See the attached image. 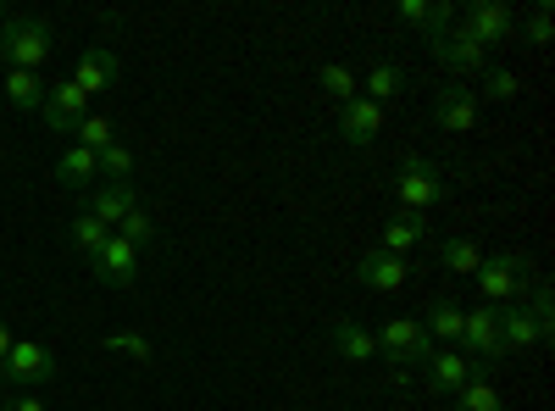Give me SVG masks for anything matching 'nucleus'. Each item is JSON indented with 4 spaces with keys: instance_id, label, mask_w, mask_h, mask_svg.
<instances>
[{
    "instance_id": "nucleus-1",
    "label": "nucleus",
    "mask_w": 555,
    "mask_h": 411,
    "mask_svg": "<svg viewBox=\"0 0 555 411\" xmlns=\"http://www.w3.org/2000/svg\"><path fill=\"white\" fill-rule=\"evenodd\" d=\"M0 51H7V67H23V73H39L51 62V23L44 17H7L0 28Z\"/></svg>"
},
{
    "instance_id": "nucleus-2",
    "label": "nucleus",
    "mask_w": 555,
    "mask_h": 411,
    "mask_svg": "<svg viewBox=\"0 0 555 411\" xmlns=\"http://www.w3.org/2000/svg\"><path fill=\"white\" fill-rule=\"evenodd\" d=\"M478 279V295H483V306H494V311H505V306H522V295H528V261L522 256H483V267L473 272Z\"/></svg>"
},
{
    "instance_id": "nucleus-3",
    "label": "nucleus",
    "mask_w": 555,
    "mask_h": 411,
    "mask_svg": "<svg viewBox=\"0 0 555 411\" xmlns=\"http://www.w3.org/2000/svg\"><path fill=\"white\" fill-rule=\"evenodd\" d=\"M450 195V184H444V172L428 162V156H405L400 162V172H395V201H400V211H434L439 201Z\"/></svg>"
},
{
    "instance_id": "nucleus-4",
    "label": "nucleus",
    "mask_w": 555,
    "mask_h": 411,
    "mask_svg": "<svg viewBox=\"0 0 555 411\" xmlns=\"http://www.w3.org/2000/svg\"><path fill=\"white\" fill-rule=\"evenodd\" d=\"M373 350L389 356L395 368H416V361H428L434 356V339L423 323H411V317H389V323L373 334Z\"/></svg>"
},
{
    "instance_id": "nucleus-5",
    "label": "nucleus",
    "mask_w": 555,
    "mask_h": 411,
    "mask_svg": "<svg viewBox=\"0 0 555 411\" xmlns=\"http://www.w3.org/2000/svg\"><path fill=\"white\" fill-rule=\"evenodd\" d=\"M56 368L62 361L44 350V345H34V339H12V350H7V361H0V384H12V389H34V384H51L56 378Z\"/></svg>"
},
{
    "instance_id": "nucleus-6",
    "label": "nucleus",
    "mask_w": 555,
    "mask_h": 411,
    "mask_svg": "<svg viewBox=\"0 0 555 411\" xmlns=\"http://www.w3.org/2000/svg\"><path fill=\"white\" fill-rule=\"evenodd\" d=\"M455 28L489 51V44H505V39L517 34V12L505 7V0H473L467 12H455Z\"/></svg>"
},
{
    "instance_id": "nucleus-7",
    "label": "nucleus",
    "mask_w": 555,
    "mask_h": 411,
    "mask_svg": "<svg viewBox=\"0 0 555 411\" xmlns=\"http://www.w3.org/2000/svg\"><path fill=\"white\" fill-rule=\"evenodd\" d=\"M455 350L467 361H500V311L494 306H473L467 317H461Z\"/></svg>"
},
{
    "instance_id": "nucleus-8",
    "label": "nucleus",
    "mask_w": 555,
    "mask_h": 411,
    "mask_svg": "<svg viewBox=\"0 0 555 411\" xmlns=\"http://www.w3.org/2000/svg\"><path fill=\"white\" fill-rule=\"evenodd\" d=\"M544 339H550V323H544L528 300L500 311V361L517 356V350H533V345H544Z\"/></svg>"
},
{
    "instance_id": "nucleus-9",
    "label": "nucleus",
    "mask_w": 555,
    "mask_h": 411,
    "mask_svg": "<svg viewBox=\"0 0 555 411\" xmlns=\"http://www.w3.org/2000/svg\"><path fill=\"white\" fill-rule=\"evenodd\" d=\"M350 279L366 284V290H378V295H395L411 284V261L405 256H389V251H366L356 267H350Z\"/></svg>"
},
{
    "instance_id": "nucleus-10",
    "label": "nucleus",
    "mask_w": 555,
    "mask_h": 411,
    "mask_svg": "<svg viewBox=\"0 0 555 411\" xmlns=\"http://www.w3.org/2000/svg\"><path fill=\"white\" fill-rule=\"evenodd\" d=\"M428 51H434V62L450 67V73H489V51H483L478 39H467L461 28L434 34V39H428Z\"/></svg>"
},
{
    "instance_id": "nucleus-11",
    "label": "nucleus",
    "mask_w": 555,
    "mask_h": 411,
    "mask_svg": "<svg viewBox=\"0 0 555 411\" xmlns=\"http://www.w3.org/2000/svg\"><path fill=\"white\" fill-rule=\"evenodd\" d=\"M39 117H44V128H56V133H73L83 117H89V95L67 78V84H51L44 89V106H39Z\"/></svg>"
},
{
    "instance_id": "nucleus-12",
    "label": "nucleus",
    "mask_w": 555,
    "mask_h": 411,
    "mask_svg": "<svg viewBox=\"0 0 555 411\" xmlns=\"http://www.w3.org/2000/svg\"><path fill=\"white\" fill-rule=\"evenodd\" d=\"M117 78H122V62H117L112 44H89V51L78 56V67H73V84L83 89V95H106V89H117Z\"/></svg>"
},
{
    "instance_id": "nucleus-13",
    "label": "nucleus",
    "mask_w": 555,
    "mask_h": 411,
    "mask_svg": "<svg viewBox=\"0 0 555 411\" xmlns=\"http://www.w3.org/2000/svg\"><path fill=\"white\" fill-rule=\"evenodd\" d=\"M384 133V106H373L366 95H356V101H345L339 106V140L345 145H356V151H366Z\"/></svg>"
},
{
    "instance_id": "nucleus-14",
    "label": "nucleus",
    "mask_w": 555,
    "mask_h": 411,
    "mask_svg": "<svg viewBox=\"0 0 555 411\" xmlns=\"http://www.w3.org/2000/svg\"><path fill=\"white\" fill-rule=\"evenodd\" d=\"M434 123H439L444 133H473V128H478V95H473V89L444 84L439 95H434Z\"/></svg>"
},
{
    "instance_id": "nucleus-15",
    "label": "nucleus",
    "mask_w": 555,
    "mask_h": 411,
    "mask_svg": "<svg viewBox=\"0 0 555 411\" xmlns=\"http://www.w3.org/2000/svg\"><path fill=\"white\" fill-rule=\"evenodd\" d=\"M95 279L106 284V290H128V284H139V251L128 245V240H106L101 245V256H95Z\"/></svg>"
},
{
    "instance_id": "nucleus-16",
    "label": "nucleus",
    "mask_w": 555,
    "mask_h": 411,
    "mask_svg": "<svg viewBox=\"0 0 555 411\" xmlns=\"http://www.w3.org/2000/svg\"><path fill=\"white\" fill-rule=\"evenodd\" d=\"M423 368H428V389L434 395H455L461 384L473 378V361L461 356V350H450V345H434V356L423 361Z\"/></svg>"
},
{
    "instance_id": "nucleus-17",
    "label": "nucleus",
    "mask_w": 555,
    "mask_h": 411,
    "mask_svg": "<svg viewBox=\"0 0 555 411\" xmlns=\"http://www.w3.org/2000/svg\"><path fill=\"white\" fill-rule=\"evenodd\" d=\"M139 206V195H133V184H112V178H101V184L95 190H89V206L83 211H95L106 228H117L128 211Z\"/></svg>"
},
{
    "instance_id": "nucleus-18",
    "label": "nucleus",
    "mask_w": 555,
    "mask_h": 411,
    "mask_svg": "<svg viewBox=\"0 0 555 411\" xmlns=\"http://www.w3.org/2000/svg\"><path fill=\"white\" fill-rule=\"evenodd\" d=\"M423 240H428V217H423V211H395V217L384 222V240H378V251L405 256V251H416Z\"/></svg>"
},
{
    "instance_id": "nucleus-19",
    "label": "nucleus",
    "mask_w": 555,
    "mask_h": 411,
    "mask_svg": "<svg viewBox=\"0 0 555 411\" xmlns=\"http://www.w3.org/2000/svg\"><path fill=\"white\" fill-rule=\"evenodd\" d=\"M56 184H62V190H95V184H101V156H95V151H83V145L62 151V162H56Z\"/></svg>"
},
{
    "instance_id": "nucleus-20",
    "label": "nucleus",
    "mask_w": 555,
    "mask_h": 411,
    "mask_svg": "<svg viewBox=\"0 0 555 411\" xmlns=\"http://www.w3.org/2000/svg\"><path fill=\"white\" fill-rule=\"evenodd\" d=\"M0 84H7V101L17 112H39L44 106V89H51L39 73H23V67H7V73H0Z\"/></svg>"
},
{
    "instance_id": "nucleus-21",
    "label": "nucleus",
    "mask_w": 555,
    "mask_h": 411,
    "mask_svg": "<svg viewBox=\"0 0 555 411\" xmlns=\"http://www.w3.org/2000/svg\"><path fill=\"white\" fill-rule=\"evenodd\" d=\"M112 240V228L95 217V211H78L73 222H67V245L78 251V256H89V261H95L101 256V245Z\"/></svg>"
},
{
    "instance_id": "nucleus-22",
    "label": "nucleus",
    "mask_w": 555,
    "mask_h": 411,
    "mask_svg": "<svg viewBox=\"0 0 555 411\" xmlns=\"http://www.w3.org/2000/svg\"><path fill=\"white\" fill-rule=\"evenodd\" d=\"M334 350L345 356V361H373L378 350H373V329H361L356 317H339L334 323Z\"/></svg>"
},
{
    "instance_id": "nucleus-23",
    "label": "nucleus",
    "mask_w": 555,
    "mask_h": 411,
    "mask_svg": "<svg viewBox=\"0 0 555 411\" xmlns=\"http://www.w3.org/2000/svg\"><path fill=\"white\" fill-rule=\"evenodd\" d=\"M461 317H467V311H461L450 295H439L423 329H428V339H434V345H450V350H455V339H461Z\"/></svg>"
},
{
    "instance_id": "nucleus-24",
    "label": "nucleus",
    "mask_w": 555,
    "mask_h": 411,
    "mask_svg": "<svg viewBox=\"0 0 555 411\" xmlns=\"http://www.w3.org/2000/svg\"><path fill=\"white\" fill-rule=\"evenodd\" d=\"M112 234H117V240H128V245H133L139 256H145V251H151V245L162 240V234H156V217H151L145 206H133V211H128V217H122V222L112 228Z\"/></svg>"
},
{
    "instance_id": "nucleus-25",
    "label": "nucleus",
    "mask_w": 555,
    "mask_h": 411,
    "mask_svg": "<svg viewBox=\"0 0 555 411\" xmlns=\"http://www.w3.org/2000/svg\"><path fill=\"white\" fill-rule=\"evenodd\" d=\"M455 411H505V400H500V389L483 373H473L467 384L455 389Z\"/></svg>"
},
{
    "instance_id": "nucleus-26",
    "label": "nucleus",
    "mask_w": 555,
    "mask_h": 411,
    "mask_svg": "<svg viewBox=\"0 0 555 411\" xmlns=\"http://www.w3.org/2000/svg\"><path fill=\"white\" fill-rule=\"evenodd\" d=\"M439 267H450V272H461V279H473V272L483 267V251H478V240H444L439 245Z\"/></svg>"
},
{
    "instance_id": "nucleus-27",
    "label": "nucleus",
    "mask_w": 555,
    "mask_h": 411,
    "mask_svg": "<svg viewBox=\"0 0 555 411\" xmlns=\"http://www.w3.org/2000/svg\"><path fill=\"white\" fill-rule=\"evenodd\" d=\"M400 89H405V73H400V67H389V62H378L373 73H366V78H361V95H366V101H373V106H384V101H395V95H400Z\"/></svg>"
},
{
    "instance_id": "nucleus-28",
    "label": "nucleus",
    "mask_w": 555,
    "mask_h": 411,
    "mask_svg": "<svg viewBox=\"0 0 555 411\" xmlns=\"http://www.w3.org/2000/svg\"><path fill=\"white\" fill-rule=\"evenodd\" d=\"M317 84H322V95H334L339 106L361 95V78H356V73L345 67V62H322V73H317Z\"/></svg>"
},
{
    "instance_id": "nucleus-29",
    "label": "nucleus",
    "mask_w": 555,
    "mask_h": 411,
    "mask_svg": "<svg viewBox=\"0 0 555 411\" xmlns=\"http://www.w3.org/2000/svg\"><path fill=\"white\" fill-rule=\"evenodd\" d=\"M112 356H128V361H156V345H151V334H133V329H117V334H106L101 339Z\"/></svg>"
},
{
    "instance_id": "nucleus-30",
    "label": "nucleus",
    "mask_w": 555,
    "mask_h": 411,
    "mask_svg": "<svg viewBox=\"0 0 555 411\" xmlns=\"http://www.w3.org/2000/svg\"><path fill=\"white\" fill-rule=\"evenodd\" d=\"M73 133H78V145H83V151H95V156H101L106 145H117V128H112V117H101V112H89Z\"/></svg>"
},
{
    "instance_id": "nucleus-31",
    "label": "nucleus",
    "mask_w": 555,
    "mask_h": 411,
    "mask_svg": "<svg viewBox=\"0 0 555 411\" xmlns=\"http://www.w3.org/2000/svg\"><path fill=\"white\" fill-rule=\"evenodd\" d=\"M101 178H112V184H133V151L122 140L101 151Z\"/></svg>"
},
{
    "instance_id": "nucleus-32",
    "label": "nucleus",
    "mask_w": 555,
    "mask_h": 411,
    "mask_svg": "<svg viewBox=\"0 0 555 411\" xmlns=\"http://www.w3.org/2000/svg\"><path fill=\"white\" fill-rule=\"evenodd\" d=\"M483 95H489V101H517V95H522V78L505 73V67H489V73H483Z\"/></svg>"
},
{
    "instance_id": "nucleus-33",
    "label": "nucleus",
    "mask_w": 555,
    "mask_h": 411,
    "mask_svg": "<svg viewBox=\"0 0 555 411\" xmlns=\"http://www.w3.org/2000/svg\"><path fill=\"white\" fill-rule=\"evenodd\" d=\"M550 7H544V0H539V7L528 12V23H522V34H528V44H550Z\"/></svg>"
},
{
    "instance_id": "nucleus-34",
    "label": "nucleus",
    "mask_w": 555,
    "mask_h": 411,
    "mask_svg": "<svg viewBox=\"0 0 555 411\" xmlns=\"http://www.w3.org/2000/svg\"><path fill=\"white\" fill-rule=\"evenodd\" d=\"M405 23H416V28H428V17H434V7H428V0H400V7H395Z\"/></svg>"
},
{
    "instance_id": "nucleus-35",
    "label": "nucleus",
    "mask_w": 555,
    "mask_h": 411,
    "mask_svg": "<svg viewBox=\"0 0 555 411\" xmlns=\"http://www.w3.org/2000/svg\"><path fill=\"white\" fill-rule=\"evenodd\" d=\"M7 411H44V400H34V395L23 389V395H12V400H7Z\"/></svg>"
},
{
    "instance_id": "nucleus-36",
    "label": "nucleus",
    "mask_w": 555,
    "mask_h": 411,
    "mask_svg": "<svg viewBox=\"0 0 555 411\" xmlns=\"http://www.w3.org/2000/svg\"><path fill=\"white\" fill-rule=\"evenodd\" d=\"M7 350H12V329H7V317H0V361H7Z\"/></svg>"
},
{
    "instance_id": "nucleus-37",
    "label": "nucleus",
    "mask_w": 555,
    "mask_h": 411,
    "mask_svg": "<svg viewBox=\"0 0 555 411\" xmlns=\"http://www.w3.org/2000/svg\"><path fill=\"white\" fill-rule=\"evenodd\" d=\"M0 73H7V51H0Z\"/></svg>"
},
{
    "instance_id": "nucleus-38",
    "label": "nucleus",
    "mask_w": 555,
    "mask_h": 411,
    "mask_svg": "<svg viewBox=\"0 0 555 411\" xmlns=\"http://www.w3.org/2000/svg\"><path fill=\"white\" fill-rule=\"evenodd\" d=\"M0 23H7V7H0Z\"/></svg>"
}]
</instances>
